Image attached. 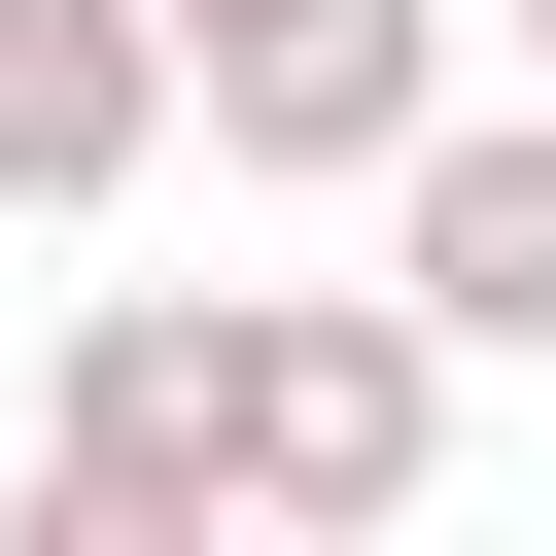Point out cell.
I'll return each instance as SVG.
<instances>
[{"label":"cell","instance_id":"7a4b0ae2","mask_svg":"<svg viewBox=\"0 0 556 556\" xmlns=\"http://www.w3.org/2000/svg\"><path fill=\"white\" fill-rule=\"evenodd\" d=\"M174 35V139H243L278 208H382L452 139V0H139Z\"/></svg>","mask_w":556,"mask_h":556},{"label":"cell","instance_id":"6da1fadb","mask_svg":"<svg viewBox=\"0 0 556 556\" xmlns=\"http://www.w3.org/2000/svg\"><path fill=\"white\" fill-rule=\"evenodd\" d=\"M452 486V348L382 278H243L208 313V521H417Z\"/></svg>","mask_w":556,"mask_h":556},{"label":"cell","instance_id":"5b68a950","mask_svg":"<svg viewBox=\"0 0 556 556\" xmlns=\"http://www.w3.org/2000/svg\"><path fill=\"white\" fill-rule=\"evenodd\" d=\"M35 452H104V486H208V313H174V278H104V313H70V382H35Z\"/></svg>","mask_w":556,"mask_h":556},{"label":"cell","instance_id":"ba28073f","mask_svg":"<svg viewBox=\"0 0 556 556\" xmlns=\"http://www.w3.org/2000/svg\"><path fill=\"white\" fill-rule=\"evenodd\" d=\"M521 104H556V0H521Z\"/></svg>","mask_w":556,"mask_h":556},{"label":"cell","instance_id":"8992f818","mask_svg":"<svg viewBox=\"0 0 556 556\" xmlns=\"http://www.w3.org/2000/svg\"><path fill=\"white\" fill-rule=\"evenodd\" d=\"M0 556H243V521H208V486H104V452H35V486H0Z\"/></svg>","mask_w":556,"mask_h":556},{"label":"cell","instance_id":"3957f363","mask_svg":"<svg viewBox=\"0 0 556 556\" xmlns=\"http://www.w3.org/2000/svg\"><path fill=\"white\" fill-rule=\"evenodd\" d=\"M382 313H417L452 382H556V104H452V139L382 174Z\"/></svg>","mask_w":556,"mask_h":556},{"label":"cell","instance_id":"52a82bcc","mask_svg":"<svg viewBox=\"0 0 556 556\" xmlns=\"http://www.w3.org/2000/svg\"><path fill=\"white\" fill-rule=\"evenodd\" d=\"M243 556H417V521H243Z\"/></svg>","mask_w":556,"mask_h":556},{"label":"cell","instance_id":"277c9868","mask_svg":"<svg viewBox=\"0 0 556 556\" xmlns=\"http://www.w3.org/2000/svg\"><path fill=\"white\" fill-rule=\"evenodd\" d=\"M174 174V35L139 0H0V208L70 243V208H139Z\"/></svg>","mask_w":556,"mask_h":556}]
</instances>
